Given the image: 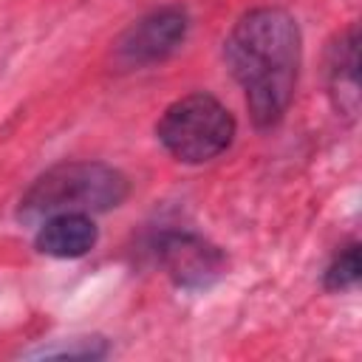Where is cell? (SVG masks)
I'll list each match as a JSON object with an SVG mask.
<instances>
[{"mask_svg":"<svg viewBox=\"0 0 362 362\" xmlns=\"http://www.w3.org/2000/svg\"><path fill=\"white\" fill-rule=\"evenodd\" d=\"M99 240V229L93 223V215L85 212H59L45 221H40L34 246L40 255L57 257V260H76L85 257Z\"/></svg>","mask_w":362,"mask_h":362,"instance_id":"7","label":"cell"},{"mask_svg":"<svg viewBox=\"0 0 362 362\" xmlns=\"http://www.w3.org/2000/svg\"><path fill=\"white\" fill-rule=\"evenodd\" d=\"M189 34V14L184 6H161L130 23L113 42V62L122 71L147 68L173 57Z\"/></svg>","mask_w":362,"mask_h":362,"instance_id":"4","label":"cell"},{"mask_svg":"<svg viewBox=\"0 0 362 362\" xmlns=\"http://www.w3.org/2000/svg\"><path fill=\"white\" fill-rule=\"evenodd\" d=\"M223 59L243 88L255 127L272 130L280 124L291 107L303 62V34L297 20L277 6L249 8L226 34Z\"/></svg>","mask_w":362,"mask_h":362,"instance_id":"1","label":"cell"},{"mask_svg":"<svg viewBox=\"0 0 362 362\" xmlns=\"http://www.w3.org/2000/svg\"><path fill=\"white\" fill-rule=\"evenodd\" d=\"M359 272H362V263H359V243L351 240L345 243L334 257L331 263L325 266L322 272V288L325 291H348L359 283Z\"/></svg>","mask_w":362,"mask_h":362,"instance_id":"9","label":"cell"},{"mask_svg":"<svg viewBox=\"0 0 362 362\" xmlns=\"http://www.w3.org/2000/svg\"><path fill=\"white\" fill-rule=\"evenodd\" d=\"M238 122L212 93L195 90L164 107L156 122V139L181 164H206L235 141Z\"/></svg>","mask_w":362,"mask_h":362,"instance_id":"3","label":"cell"},{"mask_svg":"<svg viewBox=\"0 0 362 362\" xmlns=\"http://www.w3.org/2000/svg\"><path fill=\"white\" fill-rule=\"evenodd\" d=\"M325 79H328V99L334 110L354 122L359 113V28L351 23L339 31L325 54Z\"/></svg>","mask_w":362,"mask_h":362,"instance_id":"6","label":"cell"},{"mask_svg":"<svg viewBox=\"0 0 362 362\" xmlns=\"http://www.w3.org/2000/svg\"><path fill=\"white\" fill-rule=\"evenodd\" d=\"M156 260L184 291H204L215 286L229 269V257L218 243L187 229L161 232L156 238Z\"/></svg>","mask_w":362,"mask_h":362,"instance_id":"5","label":"cell"},{"mask_svg":"<svg viewBox=\"0 0 362 362\" xmlns=\"http://www.w3.org/2000/svg\"><path fill=\"white\" fill-rule=\"evenodd\" d=\"M110 354V342L99 334L71 337L57 345H40L34 351H25L31 359H105Z\"/></svg>","mask_w":362,"mask_h":362,"instance_id":"8","label":"cell"},{"mask_svg":"<svg viewBox=\"0 0 362 362\" xmlns=\"http://www.w3.org/2000/svg\"><path fill=\"white\" fill-rule=\"evenodd\" d=\"M130 195L127 175L105 161H59L40 173L23 192L20 221H45L59 212H110Z\"/></svg>","mask_w":362,"mask_h":362,"instance_id":"2","label":"cell"}]
</instances>
